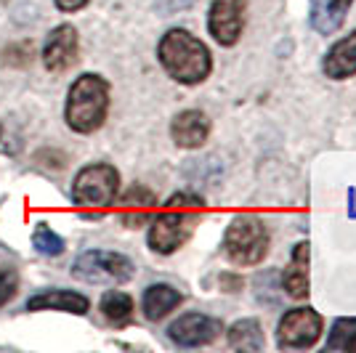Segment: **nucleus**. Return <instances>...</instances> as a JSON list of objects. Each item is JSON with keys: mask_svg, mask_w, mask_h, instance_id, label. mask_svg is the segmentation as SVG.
I'll return each instance as SVG.
<instances>
[{"mask_svg": "<svg viewBox=\"0 0 356 353\" xmlns=\"http://www.w3.org/2000/svg\"><path fill=\"white\" fill-rule=\"evenodd\" d=\"M205 213V202L197 194H173L160 213H154L149 229V247L160 255L176 252L189 236Z\"/></svg>", "mask_w": 356, "mask_h": 353, "instance_id": "f257e3e1", "label": "nucleus"}, {"mask_svg": "<svg viewBox=\"0 0 356 353\" xmlns=\"http://www.w3.org/2000/svg\"><path fill=\"white\" fill-rule=\"evenodd\" d=\"M160 64L165 67V72L173 80L184 83V85H197L202 83L213 69L210 61V51L202 40H197L192 32L186 30H170L160 40L157 48Z\"/></svg>", "mask_w": 356, "mask_h": 353, "instance_id": "f03ea898", "label": "nucleus"}, {"mask_svg": "<svg viewBox=\"0 0 356 353\" xmlns=\"http://www.w3.org/2000/svg\"><path fill=\"white\" fill-rule=\"evenodd\" d=\"M109 109V85L99 74H83L70 88L67 122L77 133H93L104 125Z\"/></svg>", "mask_w": 356, "mask_h": 353, "instance_id": "7ed1b4c3", "label": "nucleus"}, {"mask_svg": "<svg viewBox=\"0 0 356 353\" xmlns=\"http://www.w3.org/2000/svg\"><path fill=\"white\" fill-rule=\"evenodd\" d=\"M268 229L264 218L242 213L229 223L223 236V252L234 265H255L266 258L268 252Z\"/></svg>", "mask_w": 356, "mask_h": 353, "instance_id": "20e7f679", "label": "nucleus"}, {"mask_svg": "<svg viewBox=\"0 0 356 353\" xmlns=\"http://www.w3.org/2000/svg\"><path fill=\"white\" fill-rule=\"evenodd\" d=\"M120 189V176L112 165H90L74 178L72 199L88 218H102L106 207L115 202Z\"/></svg>", "mask_w": 356, "mask_h": 353, "instance_id": "39448f33", "label": "nucleus"}, {"mask_svg": "<svg viewBox=\"0 0 356 353\" xmlns=\"http://www.w3.org/2000/svg\"><path fill=\"white\" fill-rule=\"evenodd\" d=\"M72 274L90 284H120L134 277V263L120 252L90 250L74 261Z\"/></svg>", "mask_w": 356, "mask_h": 353, "instance_id": "423d86ee", "label": "nucleus"}, {"mask_svg": "<svg viewBox=\"0 0 356 353\" xmlns=\"http://www.w3.org/2000/svg\"><path fill=\"white\" fill-rule=\"evenodd\" d=\"M319 335H322V316L314 309H293L287 311L280 322L277 343H280V348L303 351V348H312L319 340Z\"/></svg>", "mask_w": 356, "mask_h": 353, "instance_id": "0eeeda50", "label": "nucleus"}, {"mask_svg": "<svg viewBox=\"0 0 356 353\" xmlns=\"http://www.w3.org/2000/svg\"><path fill=\"white\" fill-rule=\"evenodd\" d=\"M248 0H213L208 14V30L221 45H234L245 27Z\"/></svg>", "mask_w": 356, "mask_h": 353, "instance_id": "6e6552de", "label": "nucleus"}, {"mask_svg": "<svg viewBox=\"0 0 356 353\" xmlns=\"http://www.w3.org/2000/svg\"><path fill=\"white\" fill-rule=\"evenodd\" d=\"M221 322L205 316V313H184L176 322L170 324L168 335L173 343L184 345V348H197V345H208L221 335Z\"/></svg>", "mask_w": 356, "mask_h": 353, "instance_id": "1a4fd4ad", "label": "nucleus"}, {"mask_svg": "<svg viewBox=\"0 0 356 353\" xmlns=\"http://www.w3.org/2000/svg\"><path fill=\"white\" fill-rule=\"evenodd\" d=\"M77 59V32L70 24H61L48 35L43 45V64L51 72L70 69Z\"/></svg>", "mask_w": 356, "mask_h": 353, "instance_id": "9d476101", "label": "nucleus"}, {"mask_svg": "<svg viewBox=\"0 0 356 353\" xmlns=\"http://www.w3.org/2000/svg\"><path fill=\"white\" fill-rule=\"evenodd\" d=\"M157 213V197L149 192L147 186H131L120 199V221L131 229L147 226Z\"/></svg>", "mask_w": 356, "mask_h": 353, "instance_id": "9b49d317", "label": "nucleus"}, {"mask_svg": "<svg viewBox=\"0 0 356 353\" xmlns=\"http://www.w3.org/2000/svg\"><path fill=\"white\" fill-rule=\"evenodd\" d=\"M170 133H173V141L178 147L197 149L208 141L210 120L202 112H197V109H186V112L176 115L173 125H170Z\"/></svg>", "mask_w": 356, "mask_h": 353, "instance_id": "f8f14e48", "label": "nucleus"}, {"mask_svg": "<svg viewBox=\"0 0 356 353\" xmlns=\"http://www.w3.org/2000/svg\"><path fill=\"white\" fill-rule=\"evenodd\" d=\"M354 0H309V19L319 35H332L343 27Z\"/></svg>", "mask_w": 356, "mask_h": 353, "instance_id": "ddd939ff", "label": "nucleus"}, {"mask_svg": "<svg viewBox=\"0 0 356 353\" xmlns=\"http://www.w3.org/2000/svg\"><path fill=\"white\" fill-rule=\"evenodd\" d=\"M309 255H312L309 242H298L293 258H290V265L282 274V290L296 300L309 295Z\"/></svg>", "mask_w": 356, "mask_h": 353, "instance_id": "4468645a", "label": "nucleus"}, {"mask_svg": "<svg viewBox=\"0 0 356 353\" xmlns=\"http://www.w3.org/2000/svg\"><path fill=\"white\" fill-rule=\"evenodd\" d=\"M327 77L332 80H346V77H354L356 74V30L343 38L338 43L327 51L325 64H322Z\"/></svg>", "mask_w": 356, "mask_h": 353, "instance_id": "2eb2a0df", "label": "nucleus"}, {"mask_svg": "<svg viewBox=\"0 0 356 353\" xmlns=\"http://www.w3.org/2000/svg\"><path fill=\"white\" fill-rule=\"evenodd\" d=\"M30 311H67V313H86L88 297L70 290H48L43 295H35L27 303Z\"/></svg>", "mask_w": 356, "mask_h": 353, "instance_id": "dca6fc26", "label": "nucleus"}, {"mask_svg": "<svg viewBox=\"0 0 356 353\" xmlns=\"http://www.w3.org/2000/svg\"><path fill=\"white\" fill-rule=\"evenodd\" d=\"M181 303V293L170 284H152L144 293V313L152 322H160Z\"/></svg>", "mask_w": 356, "mask_h": 353, "instance_id": "f3484780", "label": "nucleus"}, {"mask_svg": "<svg viewBox=\"0 0 356 353\" xmlns=\"http://www.w3.org/2000/svg\"><path fill=\"white\" fill-rule=\"evenodd\" d=\"M264 329L255 319H242L229 327V345L237 351H261L264 348Z\"/></svg>", "mask_w": 356, "mask_h": 353, "instance_id": "a211bd4d", "label": "nucleus"}, {"mask_svg": "<svg viewBox=\"0 0 356 353\" xmlns=\"http://www.w3.org/2000/svg\"><path fill=\"white\" fill-rule=\"evenodd\" d=\"M102 313H104L106 322H112L115 327L128 324L131 316H134V300H131V295L120 293V290L106 293L102 297Z\"/></svg>", "mask_w": 356, "mask_h": 353, "instance_id": "6ab92c4d", "label": "nucleus"}, {"mask_svg": "<svg viewBox=\"0 0 356 353\" xmlns=\"http://www.w3.org/2000/svg\"><path fill=\"white\" fill-rule=\"evenodd\" d=\"M356 343V319H338L330 329V338H327V351H354Z\"/></svg>", "mask_w": 356, "mask_h": 353, "instance_id": "aec40b11", "label": "nucleus"}, {"mask_svg": "<svg viewBox=\"0 0 356 353\" xmlns=\"http://www.w3.org/2000/svg\"><path fill=\"white\" fill-rule=\"evenodd\" d=\"M32 245L38 247V252H43V255H59L64 250V239H61L56 231H51L48 226H40L35 236H32Z\"/></svg>", "mask_w": 356, "mask_h": 353, "instance_id": "412c9836", "label": "nucleus"}, {"mask_svg": "<svg viewBox=\"0 0 356 353\" xmlns=\"http://www.w3.org/2000/svg\"><path fill=\"white\" fill-rule=\"evenodd\" d=\"M16 287H19L16 271H11V268H0V306H6V303L14 297Z\"/></svg>", "mask_w": 356, "mask_h": 353, "instance_id": "4be33fe9", "label": "nucleus"}, {"mask_svg": "<svg viewBox=\"0 0 356 353\" xmlns=\"http://www.w3.org/2000/svg\"><path fill=\"white\" fill-rule=\"evenodd\" d=\"M86 3L88 0H56V6H59L61 11H80Z\"/></svg>", "mask_w": 356, "mask_h": 353, "instance_id": "5701e85b", "label": "nucleus"}, {"mask_svg": "<svg viewBox=\"0 0 356 353\" xmlns=\"http://www.w3.org/2000/svg\"><path fill=\"white\" fill-rule=\"evenodd\" d=\"M354 351H356V343H354Z\"/></svg>", "mask_w": 356, "mask_h": 353, "instance_id": "b1692460", "label": "nucleus"}]
</instances>
